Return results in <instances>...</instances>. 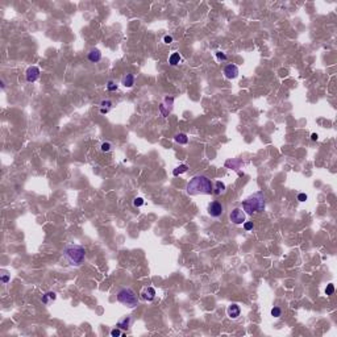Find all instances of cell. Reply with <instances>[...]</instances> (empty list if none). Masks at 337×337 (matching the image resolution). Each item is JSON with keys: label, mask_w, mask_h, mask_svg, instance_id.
Returning <instances> with one entry per match:
<instances>
[{"label": "cell", "mask_w": 337, "mask_h": 337, "mask_svg": "<svg viewBox=\"0 0 337 337\" xmlns=\"http://www.w3.org/2000/svg\"><path fill=\"white\" fill-rule=\"evenodd\" d=\"M187 192L190 195H209L213 194L211 179L205 175H196L187 183Z\"/></svg>", "instance_id": "1"}, {"label": "cell", "mask_w": 337, "mask_h": 337, "mask_svg": "<svg viewBox=\"0 0 337 337\" xmlns=\"http://www.w3.org/2000/svg\"><path fill=\"white\" fill-rule=\"evenodd\" d=\"M63 257L70 265L72 266H79L83 262L86 257V250L84 248L77 244H70L65 248L63 250Z\"/></svg>", "instance_id": "2"}, {"label": "cell", "mask_w": 337, "mask_h": 337, "mask_svg": "<svg viewBox=\"0 0 337 337\" xmlns=\"http://www.w3.org/2000/svg\"><path fill=\"white\" fill-rule=\"evenodd\" d=\"M263 208H265V196H263L262 192H257L242 202V209L248 215H253L254 212H261L263 211Z\"/></svg>", "instance_id": "3"}, {"label": "cell", "mask_w": 337, "mask_h": 337, "mask_svg": "<svg viewBox=\"0 0 337 337\" xmlns=\"http://www.w3.org/2000/svg\"><path fill=\"white\" fill-rule=\"evenodd\" d=\"M117 300H119V302H120L121 304H124V306L129 307V308H133V307H136L137 303H138V298H137L136 292L133 291L132 288H128V287L121 288L120 291L117 292Z\"/></svg>", "instance_id": "4"}, {"label": "cell", "mask_w": 337, "mask_h": 337, "mask_svg": "<svg viewBox=\"0 0 337 337\" xmlns=\"http://www.w3.org/2000/svg\"><path fill=\"white\" fill-rule=\"evenodd\" d=\"M229 219H230V221L233 223V224H244L245 223V212H244V209H241V208H234L233 211L230 212V215H229Z\"/></svg>", "instance_id": "5"}, {"label": "cell", "mask_w": 337, "mask_h": 337, "mask_svg": "<svg viewBox=\"0 0 337 337\" xmlns=\"http://www.w3.org/2000/svg\"><path fill=\"white\" fill-rule=\"evenodd\" d=\"M223 209H224V207H223L221 203L212 202L211 204L208 205V215L212 216V217H219V216L223 215V212H224Z\"/></svg>", "instance_id": "6"}, {"label": "cell", "mask_w": 337, "mask_h": 337, "mask_svg": "<svg viewBox=\"0 0 337 337\" xmlns=\"http://www.w3.org/2000/svg\"><path fill=\"white\" fill-rule=\"evenodd\" d=\"M25 78L28 82H36L40 78V68L37 66H30L28 67L27 72H25Z\"/></svg>", "instance_id": "7"}, {"label": "cell", "mask_w": 337, "mask_h": 337, "mask_svg": "<svg viewBox=\"0 0 337 337\" xmlns=\"http://www.w3.org/2000/svg\"><path fill=\"white\" fill-rule=\"evenodd\" d=\"M224 75L228 79H234L238 75V67L236 65H227L225 68H224Z\"/></svg>", "instance_id": "8"}, {"label": "cell", "mask_w": 337, "mask_h": 337, "mask_svg": "<svg viewBox=\"0 0 337 337\" xmlns=\"http://www.w3.org/2000/svg\"><path fill=\"white\" fill-rule=\"evenodd\" d=\"M227 313L230 319H237L241 313V310H240V307H238V304H230L227 310Z\"/></svg>", "instance_id": "9"}, {"label": "cell", "mask_w": 337, "mask_h": 337, "mask_svg": "<svg viewBox=\"0 0 337 337\" xmlns=\"http://www.w3.org/2000/svg\"><path fill=\"white\" fill-rule=\"evenodd\" d=\"M141 295H142V298L145 300L150 302V300H153L154 296H155V290L153 287H145L142 290V292H141Z\"/></svg>", "instance_id": "10"}, {"label": "cell", "mask_w": 337, "mask_h": 337, "mask_svg": "<svg viewBox=\"0 0 337 337\" xmlns=\"http://www.w3.org/2000/svg\"><path fill=\"white\" fill-rule=\"evenodd\" d=\"M88 59L91 61V62H94V63L99 62V61L101 59V53H100V50H97V49L90 50V53H88Z\"/></svg>", "instance_id": "11"}, {"label": "cell", "mask_w": 337, "mask_h": 337, "mask_svg": "<svg viewBox=\"0 0 337 337\" xmlns=\"http://www.w3.org/2000/svg\"><path fill=\"white\" fill-rule=\"evenodd\" d=\"M121 84L122 86H125V87H132L133 84H135V77H133L132 74H126V75H124V77H122V79H121Z\"/></svg>", "instance_id": "12"}, {"label": "cell", "mask_w": 337, "mask_h": 337, "mask_svg": "<svg viewBox=\"0 0 337 337\" xmlns=\"http://www.w3.org/2000/svg\"><path fill=\"white\" fill-rule=\"evenodd\" d=\"M129 324H130V317H129V316H125L124 319H121V320L117 323V328L126 331V329L129 328Z\"/></svg>", "instance_id": "13"}, {"label": "cell", "mask_w": 337, "mask_h": 337, "mask_svg": "<svg viewBox=\"0 0 337 337\" xmlns=\"http://www.w3.org/2000/svg\"><path fill=\"white\" fill-rule=\"evenodd\" d=\"M224 192H225V184H224L223 182H220V180H217V182H216V188H215V191H213V194L221 195Z\"/></svg>", "instance_id": "14"}, {"label": "cell", "mask_w": 337, "mask_h": 337, "mask_svg": "<svg viewBox=\"0 0 337 337\" xmlns=\"http://www.w3.org/2000/svg\"><path fill=\"white\" fill-rule=\"evenodd\" d=\"M179 62H180V56H179V53H173L171 56H170V58H169V63L173 65V66H175V65H178Z\"/></svg>", "instance_id": "15"}, {"label": "cell", "mask_w": 337, "mask_h": 337, "mask_svg": "<svg viewBox=\"0 0 337 337\" xmlns=\"http://www.w3.org/2000/svg\"><path fill=\"white\" fill-rule=\"evenodd\" d=\"M56 298H57L56 292H48V294H45V295L42 296V303L48 304V303H49V300H54Z\"/></svg>", "instance_id": "16"}, {"label": "cell", "mask_w": 337, "mask_h": 337, "mask_svg": "<svg viewBox=\"0 0 337 337\" xmlns=\"http://www.w3.org/2000/svg\"><path fill=\"white\" fill-rule=\"evenodd\" d=\"M175 141L178 144H180V145H184V144H187L188 138H187V136L184 135V133H179V135L175 136Z\"/></svg>", "instance_id": "17"}, {"label": "cell", "mask_w": 337, "mask_h": 337, "mask_svg": "<svg viewBox=\"0 0 337 337\" xmlns=\"http://www.w3.org/2000/svg\"><path fill=\"white\" fill-rule=\"evenodd\" d=\"M187 169H188V166H187V165H180V166H178L176 169H174L173 174L176 176V175H179V174H182V173H186V171H187Z\"/></svg>", "instance_id": "18"}, {"label": "cell", "mask_w": 337, "mask_h": 337, "mask_svg": "<svg viewBox=\"0 0 337 337\" xmlns=\"http://www.w3.org/2000/svg\"><path fill=\"white\" fill-rule=\"evenodd\" d=\"M111 148H112V145L110 144V142H103L101 144V151H103V153H108V151L111 150Z\"/></svg>", "instance_id": "19"}, {"label": "cell", "mask_w": 337, "mask_h": 337, "mask_svg": "<svg viewBox=\"0 0 337 337\" xmlns=\"http://www.w3.org/2000/svg\"><path fill=\"white\" fill-rule=\"evenodd\" d=\"M271 315H273L274 317H279L282 315V310L279 308V307H274L273 310H271Z\"/></svg>", "instance_id": "20"}, {"label": "cell", "mask_w": 337, "mask_h": 337, "mask_svg": "<svg viewBox=\"0 0 337 337\" xmlns=\"http://www.w3.org/2000/svg\"><path fill=\"white\" fill-rule=\"evenodd\" d=\"M133 205H135V207H141V205H144V199L142 198H135Z\"/></svg>", "instance_id": "21"}, {"label": "cell", "mask_w": 337, "mask_h": 337, "mask_svg": "<svg viewBox=\"0 0 337 337\" xmlns=\"http://www.w3.org/2000/svg\"><path fill=\"white\" fill-rule=\"evenodd\" d=\"M333 292H335V286H333L332 283H329L327 286V288H325V294H327V295H332Z\"/></svg>", "instance_id": "22"}, {"label": "cell", "mask_w": 337, "mask_h": 337, "mask_svg": "<svg viewBox=\"0 0 337 337\" xmlns=\"http://www.w3.org/2000/svg\"><path fill=\"white\" fill-rule=\"evenodd\" d=\"M101 108H106V110H110L111 108V106H112V101H110V100H103L101 101Z\"/></svg>", "instance_id": "23"}, {"label": "cell", "mask_w": 337, "mask_h": 337, "mask_svg": "<svg viewBox=\"0 0 337 337\" xmlns=\"http://www.w3.org/2000/svg\"><path fill=\"white\" fill-rule=\"evenodd\" d=\"M111 336H112V337L121 336V331H120V328H115V329H112V331H111Z\"/></svg>", "instance_id": "24"}, {"label": "cell", "mask_w": 337, "mask_h": 337, "mask_svg": "<svg viewBox=\"0 0 337 337\" xmlns=\"http://www.w3.org/2000/svg\"><path fill=\"white\" fill-rule=\"evenodd\" d=\"M107 88L110 90V91H115V90H117V84H116V83H113V82H108Z\"/></svg>", "instance_id": "25"}, {"label": "cell", "mask_w": 337, "mask_h": 337, "mask_svg": "<svg viewBox=\"0 0 337 337\" xmlns=\"http://www.w3.org/2000/svg\"><path fill=\"white\" fill-rule=\"evenodd\" d=\"M216 57L219 58V59H221V61H225V59H227V56H225V54H224L223 52H216Z\"/></svg>", "instance_id": "26"}, {"label": "cell", "mask_w": 337, "mask_h": 337, "mask_svg": "<svg viewBox=\"0 0 337 337\" xmlns=\"http://www.w3.org/2000/svg\"><path fill=\"white\" fill-rule=\"evenodd\" d=\"M244 228H245V230H250V229H253V223H252V221L244 223Z\"/></svg>", "instance_id": "27"}, {"label": "cell", "mask_w": 337, "mask_h": 337, "mask_svg": "<svg viewBox=\"0 0 337 337\" xmlns=\"http://www.w3.org/2000/svg\"><path fill=\"white\" fill-rule=\"evenodd\" d=\"M298 200L299 202H306L307 200V195L306 194H299L298 195Z\"/></svg>", "instance_id": "28"}, {"label": "cell", "mask_w": 337, "mask_h": 337, "mask_svg": "<svg viewBox=\"0 0 337 337\" xmlns=\"http://www.w3.org/2000/svg\"><path fill=\"white\" fill-rule=\"evenodd\" d=\"M164 41H165V43H171L173 42V37H171V36H165Z\"/></svg>", "instance_id": "29"}, {"label": "cell", "mask_w": 337, "mask_h": 337, "mask_svg": "<svg viewBox=\"0 0 337 337\" xmlns=\"http://www.w3.org/2000/svg\"><path fill=\"white\" fill-rule=\"evenodd\" d=\"M8 281H9V277H8L7 274H4V275L2 277V282H3V283H7Z\"/></svg>", "instance_id": "30"}, {"label": "cell", "mask_w": 337, "mask_h": 337, "mask_svg": "<svg viewBox=\"0 0 337 337\" xmlns=\"http://www.w3.org/2000/svg\"><path fill=\"white\" fill-rule=\"evenodd\" d=\"M159 110H161V112H162V113H164V116H167V113H169V112L165 110V106H164V104H162V106L159 107Z\"/></svg>", "instance_id": "31"}, {"label": "cell", "mask_w": 337, "mask_h": 337, "mask_svg": "<svg viewBox=\"0 0 337 337\" xmlns=\"http://www.w3.org/2000/svg\"><path fill=\"white\" fill-rule=\"evenodd\" d=\"M317 138H319V136L316 135V133H312V135H311V140L312 141H316Z\"/></svg>", "instance_id": "32"}, {"label": "cell", "mask_w": 337, "mask_h": 337, "mask_svg": "<svg viewBox=\"0 0 337 337\" xmlns=\"http://www.w3.org/2000/svg\"><path fill=\"white\" fill-rule=\"evenodd\" d=\"M100 112L104 115V113H107V112H108V110H106V108H100Z\"/></svg>", "instance_id": "33"}]
</instances>
